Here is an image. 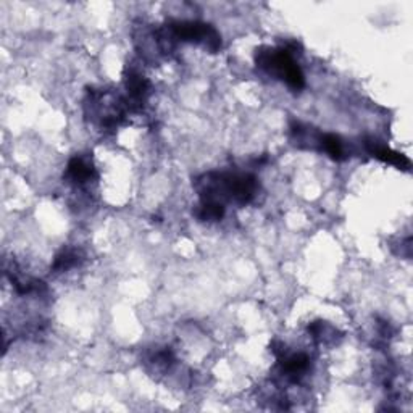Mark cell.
<instances>
[{"instance_id": "cell-1", "label": "cell", "mask_w": 413, "mask_h": 413, "mask_svg": "<svg viewBox=\"0 0 413 413\" xmlns=\"http://www.w3.org/2000/svg\"><path fill=\"white\" fill-rule=\"evenodd\" d=\"M196 189L202 200L234 202L237 205H247L253 200L257 192V178L252 174H231V173H207L196 179Z\"/></svg>"}, {"instance_id": "cell-2", "label": "cell", "mask_w": 413, "mask_h": 413, "mask_svg": "<svg viewBox=\"0 0 413 413\" xmlns=\"http://www.w3.org/2000/svg\"><path fill=\"white\" fill-rule=\"evenodd\" d=\"M256 64L270 75L286 81L294 90H301L305 86L304 73L294 61L289 49L260 47L256 50Z\"/></svg>"}, {"instance_id": "cell-3", "label": "cell", "mask_w": 413, "mask_h": 413, "mask_svg": "<svg viewBox=\"0 0 413 413\" xmlns=\"http://www.w3.org/2000/svg\"><path fill=\"white\" fill-rule=\"evenodd\" d=\"M169 36L183 42L200 44L208 52H218L222 47V36L212 25L200 21H172L167 26Z\"/></svg>"}, {"instance_id": "cell-4", "label": "cell", "mask_w": 413, "mask_h": 413, "mask_svg": "<svg viewBox=\"0 0 413 413\" xmlns=\"http://www.w3.org/2000/svg\"><path fill=\"white\" fill-rule=\"evenodd\" d=\"M149 81L140 75L139 71L131 70L126 75V90H128V105L131 109H139L140 105H144L149 95Z\"/></svg>"}, {"instance_id": "cell-5", "label": "cell", "mask_w": 413, "mask_h": 413, "mask_svg": "<svg viewBox=\"0 0 413 413\" xmlns=\"http://www.w3.org/2000/svg\"><path fill=\"white\" fill-rule=\"evenodd\" d=\"M365 147H366V150H369L373 157L378 158V160L386 162V163H389V165H394V167L402 168V169H409L410 168V160H409V158H407L402 154H399V152L391 150V149H389V147L381 145L375 139H369V140H366Z\"/></svg>"}, {"instance_id": "cell-6", "label": "cell", "mask_w": 413, "mask_h": 413, "mask_svg": "<svg viewBox=\"0 0 413 413\" xmlns=\"http://www.w3.org/2000/svg\"><path fill=\"white\" fill-rule=\"evenodd\" d=\"M281 369L286 378L292 383H296L299 378L304 376L310 369V359L305 354H296L291 357L281 360Z\"/></svg>"}, {"instance_id": "cell-7", "label": "cell", "mask_w": 413, "mask_h": 413, "mask_svg": "<svg viewBox=\"0 0 413 413\" xmlns=\"http://www.w3.org/2000/svg\"><path fill=\"white\" fill-rule=\"evenodd\" d=\"M66 176L71 181H75V183L84 184L95 176V172L92 165H89L86 160H83L81 157H75L68 163Z\"/></svg>"}, {"instance_id": "cell-8", "label": "cell", "mask_w": 413, "mask_h": 413, "mask_svg": "<svg viewBox=\"0 0 413 413\" xmlns=\"http://www.w3.org/2000/svg\"><path fill=\"white\" fill-rule=\"evenodd\" d=\"M194 217L199 222H220L225 217V205L217 202L202 200L199 205L194 208Z\"/></svg>"}, {"instance_id": "cell-9", "label": "cell", "mask_w": 413, "mask_h": 413, "mask_svg": "<svg viewBox=\"0 0 413 413\" xmlns=\"http://www.w3.org/2000/svg\"><path fill=\"white\" fill-rule=\"evenodd\" d=\"M320 145L328 155H330L333 160L342 162L346 158V147L341 138L336 134H323L320 136Z\"/></svg>"}, {"instance_id": "cell-10", "label": "cell", "mask_w": 413, "mask_h": 413, "mask_svg": "<svg viewBox=\"0 0 413 413\" xmlns=\"http://www.w3.org/2000/svg\"><path fill=\"white\" fill-rule=\"evenodd\" d=\"M79 263V252L76 249H61V251L56 253L52 270L55 273H61V271H68L75 268Z\"/></svg>"}]
</instances>
